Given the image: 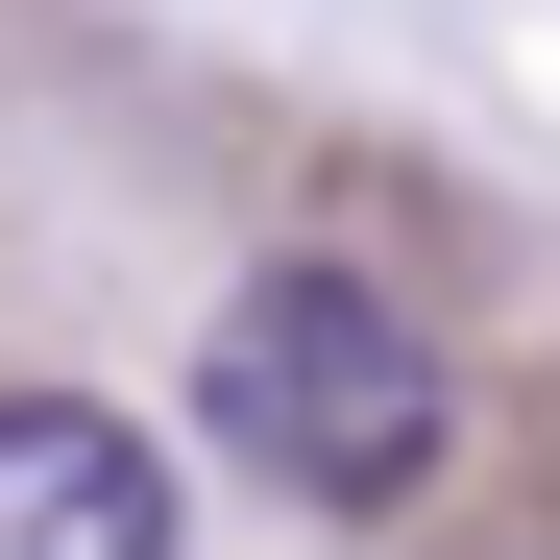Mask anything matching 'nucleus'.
Segmentation results:
<instances>
[{"label": "nucleus", "mask_w": 560, "mask_h": 560, "mask_svg": "<svg viewBox=\"0 0 560 560\" xmlns=\"http://www.w3.org/2000/svg\"><path fill=\"white\" fill-rule=\"evenodd\" d=\"M196 415H220L244 488H293V512H415V463H439L463 390H439V317L415 293H365V268H244Z\"/></svg>", "instance_id": "obj_1"}, {"label": "nucleus", "mask_w": 560, "mask_h": 560, "mask_svg": "<svg viewBox=\"0 0 560 560\" xmlns=\"http://www.w3.org/2000/svg\"><path fill=\"white\" fill-rule=\"evenodd\" d=\"M0 560H171V439L98 390H0Z\"/></svg>", "instance_id": "obj_2"}]
</instances>
